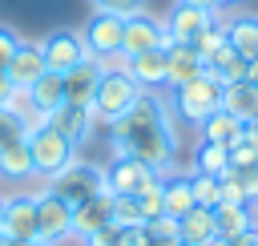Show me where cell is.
<instances>
[{"label": "cell", "mask_w": 258, "mask_h": 246, "mask_svg": "<svg viewBox=\"0 0 258 246\" xmlns=\"http://www.w3.org/2000/svg\"><path fill=\"white\" fill-rule=\"evenodd\" d=\"M113 129V153L137 157L153 169H169L173 161V125H169V105L157 93H141L133 109L109 125Z\"/></svg>", "instance_id": "6da1fadb"}, {"label": "cell", "mask_w": 258, "mask_h": 246, "mask_svg": "<svg viewBox=\"0 0 258 246\" xmlns=\"http://www.w3.org/2000/svg\"><path fill=\"white\" fill-rule=\"evenodd\" d=\"M141 93H145V89H141L121 65H105L101 77H97V89H93V117L105 121V125H113V121H121V117L133 109V101H137Z\"/></svg>", "instance_id": "7a4b0ae2"}, {"label": "cell", "mask_w": 258, "mask_h": 246, "mask_svg": "<svg viewBox=\"0 0 258 246\" xmlns=\"http://www.w3.org/2000/svg\"><path fill=\"white\" fill-rule=\"evenodd\" d=\"M173 93V101H169V109L185 121V125H202L218 105H222V81L206 69L202 77H194V81H185V85H177V89H169Z\"/></svg>", "instance_id": "3957f363"}, {"label": "cell", "mask_w": 258, "mask_h": 246, "mask_svg": "<svg viewBox=\"0 0 258 246\" xmlns=\"http://www.w3.org/2000/svg\"><path fill=\"white\" fill-rule=\"evenodd\" d=\"M28 157H32V177H52V173H60L73 157H77V145L60 133V129H52L48 121L44 125H36V129H28Z\"/></svg>", "instance_id": "277c9868"}, {"label": "cell", "mask_w": 258, "mask_h": 246, "mask_svg": "<svg viewBox=\"0 0 258 246\" xmlns=\"http://www.w3.org/2000/svg\"><path fill=\"white\" fill-rule=\"evenodd\" d=\"M44 190H52L56 198H64V202L77 210L81 202H89V198L105 194V169H101V165H93V161L73 157L60 173H52V177L44 181Z\"/></svg>", "instance_id": "5b68a950"}, {"label": "cell", "mask_w": 258, "mask_h": 246, "mask_svg": "<svg viewBox=\"0 0 258 246\" xmlns=\"http://www.w3.org/2000/svg\"><path fill=\"white\" fill-rule=\"evenodd\" d=\"M121 32H125V16L97 8V12L89 16V24H85L81 36H85L89 52H93L101 65H121V60H125V56H121Z\"/></svg>", "instance_id": "8992f818"}, {"label": "cell", "mask_w": 258, "mask_h": 246, "mask_svg": "<svg viewBox=\"0 0 258 246\" xmlns=\"http://www.w3.org/2000/svg\"><path fill=\"white\" fill-rule=\"evenodd\" d=\"M161 177H165V169L113 153V165H105V194H145V190L161 186Z\"/></svg>", "instance_id": "52a82bcc"}, {"label": "cell", "mask_w": 258, "mask_h": 246, "mask_svg": "<svg viewBox=\"0 0 258 246\" xmlns=\"http://www.w3.org/2000/svg\"><path fill=\"white\" fill-rule=\"evenodd\" d=\"M0 234L12 246H32L36 242V194H4Z\"/></svg>", "instance_id": "ba28073f"}, {"label": "cell", "mask_w": 258, "mask_h": 246, "mask_svg": "<svg viewBox=\"0 0 258 246\" xmlns=\"http://www.w3.org/2000/svg\"><path fill=\"white\" fill-rule=\"evenodd\" d=\"M169 44V32H165V20L149 16L145 8L125 16V32H121V56H137V52H149V48H165Z\"/></svg>", "instance_id": "9c48e42d"}, {"label": "cell", "mask_w": 258, "mask_h": 246, "mask_svg": "<svg viewBox=\"0 0 258 246\" xmlns=\"http://www.w3.org/2000/svg\"><path fill=\"white\" fill-rule=\"evenodd\" d=\"M40 52H44L48 73H69V69H77L81 60L93 56L89 44H85V36L73 32V28H56V32H48V36L40 40Z\"/></svg>", "instance_id": "30bf717a"}, {"label": "cell", "mask_w": 258, "mask_h": 246, "mask_svg": "<svg viewBox=\"0 0 258 246\" xmlns=\"http://www.w3.org/2000/svg\"><path fill=\"white\" fill-rule=\"evenodd\" d=\"M64 234H73V206L56 198L52 190H40L36 194V242L48 246Z\"/></svg>", "instance_id": "8fae6325"}, {"label": "cell", "mask_w": 258, "mask_h": 246, "mask_svg": "<svg viewBox=\"0 0 258 246\" xmlns=\"http://www.w3.org/2000/svg\"><path fill=\"white\" fill-rule=\"evenodd\" d=\"M121 69L145 89V93H161L169 89V65H165V48H149V52H137V56H125Z\"/></svg>", "instance_id": "7c38bea8"}, {"label": "cell", "mask_w": 258, "mask_h": 246, "mask_svg": "<svg viewBox=\"0 0 258 246\" xmlns=\"http://www.w3.org/2000/svg\"><path fill=\"white\" fill-rule=\"evenodd\" d=\"M48 73V65H44V52H40V44H28V40H20V48H16V56L8 60V69H4V77L12 81V89H32L40 77Z\"/></svg>", "instance_id": "4fadbf2b"}, {"label": "cell", "mask_w": 258, "mask_h": 246, "mask_svg": "<svg viewBox=\"0 0 258 246\" xmlns=\"http://www.w3.org/2000/svg\"><path fill=\"white\" fill-rule=\"evenodd\" d=\"M214 24V12L210 8H189V4H173V12L165 16V32H169V40H177V44H189L198 32H206Z\"/></svg>", "instance_id": "5bb4252c"}, {"label": "cell", "mask_w": 258, "mask_h": 246, "mask_svg": "<svg viewBox=\"0 0 258 246\" xmlns=\"http://www.w3.org/2000/svg\"><path fill=\"white\" fill-rule=\"evenodd\" d=\"M93 121H97V117H93V109H89V105H73V101H60V105L48 113V125H52V129H60L73 145H81V141L89 137Z\"/></svg>", "instance_id": "9a60e30c"}, {"label": "cell", "mask_w": 258, "mask_h": 246, "mask_svg": "<svg viewBox=\"0 0 258 246\" xmlns=\"http://www.w3.org/2000/svg\"><path fill=\"white\" fill-rule=\"evenodd\" d=\"M101 69H105V65H101L97 56H89V60H81L77 69L60 73V77H64V101H73V105H89V109H93V89H97Z\"/></svg>", "instance_id": "2e32d148"}, {"label": "cell", "mask_w": 258, "mask_h": 246, "mask_svg": "<svg viewBox=\"0 0 258 246\" xmlns=\"http://www.w3.org/2000/svg\"><path fill=\"white\" fill-rule=\"evenodd\" d=\"M165 65H169V89H177V85H185V81L206 73V65L194 52V44H177V40L165 44Z\"/></svg>", "instance_id": "e0dca14e"}, {"label": "cell", "mask_w": 258, "mask_h": 246, "mask_svg": "<svg viewBox=\"0 0 258 246\" xmlns=\"http://www.w3.org/2000/svg\"><path fill=\"white\" fill-rule=\"evenodd\" d=\"M222 109H226V113H234L242 125L258 121V85H254V81L222 85Z\"/></svg>", "instance_id": "ac0fdd59"}, {"label": "cell", "mask_w": 258, "mask_h": 246, "mask_svg": "<svg viewBox=\"0 0 258 246\" xmlns=\"http://www.w3.org/2000/svg\"><path fill=\"white\" fill-rule=\"evenodd\" d=\"M198 202H194V190H189V173H165L161 177V214H169V218H181V214H189Z\"/></svg>", "instance_id": "d6986e66"}, {"label": "cell", "mask_w": 258, "mask_h": 246, "mask_svg": "<svg viewBox=\"0 0 258 246\" xmlns=\"http://www.w3.org/2000/svg\"><path fill=\"white\" fill-rule=\"evenodd\" d=\"M254 226V210H250V202H222V206H214V234L218 238H238V234H246Z\"/></svg>", "instance_id": "ffe728a7"}, {"label": "cell", "mask_w": 258, "mask_h": 246, "mask_svg": "<svg viewBox=\"0 0 258 246\" xmlns=\"http://www.w3.org/2000/svg\"><path fill=\"white\" fill-rule=\"evenodd\" d=\"M226 40H230V48H234L238 56L254 60V56H258V16L242 12V16L226 20Z\"/></svg>", "instance_id": "44dd1931"}, {"label": "cell", "mask_w": 258, "mask_h": 246, "mask_svg": "<svg viewBox=\"0 0 258 246\" xmlns=\"http://www.w3.org/2000/svg\"><path fill=\"white\" fill-rule=\"evenodd\" d=\"M189 161H194L189 169H198V173H214V177L230 173V149H226L222 141H210V137H198Z\"/></svg>", "instance_id": "7402d4cb"}, {"label": "cell", "mask_w": 258, "mask_h": 246, "mask_svg": "<svg viewBox=\"0 0 258 246\" xmlns=\"http://www.w3.org/2000/svg\"><path fill=\"white\" fill-rule=\"evenodd\" d=\"M113 222V214H109V194H97V198H89V202H81L77 210H73V234H93V230H101V226H109Z\"/></svg>", "instance_id": "603a6c76"}, {"label": "cell", "mask_w": 258, "mask_h": 246, "mask_svg": "<svg viewBox=\"0 0 258 246\" xmlns=\"http://www.w3.org/2000/svg\"><path fill=\"white\" fill-rule=\"evenodd\" d=\"M177 230H181V242H194V246H210L218 234H214V210L210 206H194L189 214L177 218Z\"/></svg>", "instance_id": "cb8c5ba5"}, {"label": "cell", "mask_w": 258, "mask_h": 246, "mask_svg": "<svg viewBox=\"0 0 258 246\" xmlns=\"http://www.w3.org/2000/svg\"><path fill=\"white\" fill-rule=\"evenodd\" d=\"M0 177H8V181H24V177H32L28 137H16V141L0 145Z\"/></svg>", "instance_id": "d4e9b609"}, {"label": "cell", "mask_w": 258, "mask_h": 246, "mask_svg": "<svg viewBox=\"0 0 258 246\" xmlns=\"http://www.w3.org/2000/svg\"><path fill=\"white\" fill-rule=\"evenodd\" d=\"M24 93H28V101L48 117V113L64 101V77H60V73H44V77H40L32 89H24Z\"/></svg>", "instance_id": "484cf974"}, {"label": "cell", "mask_w": 258, "mask_h": 246, "mask_svg": "<svg viewBox=\"0 0 258 246\" xmlns=\"http://www.w3.org/2000/svg\"><path fill=\"white\" fill-rule=\"evenodd\" d=\"M238 133H242V121H238L234 113H226L222 105H218V109L198 125V137H210V141H222V145H230Z\"/></svg>", "instance_id": "4316f807"}, {"label": "cell", "mask_w": 258, "mask_h": 246, "mask_svg": "<svg viewBox=\"0 0 258 246\" xmlns=\"http://www.w3.org/2000/svg\"><path fill=\"white\" fill-rule=\"evenodd\" d=\"M226 149H230V169L258 165V129H254V125H242V133H238Z\"/></svg>", "instance_id": "83f0119b"}, {"label": "cell", "mask_w": 258, "mask_h": 246, "mask_svg": "<svg viewBox=\"0 0 258 246\" xmlns=\"http://www.w3.org/2000/svg\"><path fill=\"white\" fill-rule=\"evenodd\" d=\"M109 214H113V226H145L137 194H109Z\"/></svg>", "instance_id": "f1b7e54d"}, {"label": "cell", "mask_w": 258, "mask_h": 246, "mask_svg": "<svg viewBox=\"0 0 258 246\" xmlns=\"http://www.w3.org/2000/svg\"><path fill=\"white\" fill-rule=\"evenodd\" d=\"M189 44H194V52L202 56V65H210V60H214V56L230 44V40H226V24H218V20H214V24H210L206 32H198Z\"/></svg>", "instance_id": "f546056e"}, {"label": "cell", "mask_w": 258, "mask_h": 246, "mask_svg": "<svg viewBox=\"0 0 258 246\" xmlns=\"http://www.w3.org/2000/svg\"><path fill=\"white\" fill-rule=\"evenodd\" d=\"M145 234H149V246H177V242H181L177 218H169V214L149 218V222H145Z\"/></svg>", "instance_id": "4dcf8cb0"}, {"label": "cell", "mask_w": 258, "mask_h": 246, "mask_svg": "<svg viewBox=\"0 0 258 246\" xmlns=\"http://www.w3.org/2000/svg\"><path fill=\"white\" fill-rule=\"evenodd\" d=\"M189 190H194V202L198 206H218V177L214 173H198V169H189Z\"/></svg>", "instance_id": "1f68e13d"}, {"label": "cell", "mask_w": 258, "mask_h": 246, "mask_svg": "<svg viewBox=\"0 0 258 246\" xmlns=\"http://www.w3.org/2000/svg\"><path fill=\"white\" fill-rule=\"evenodd\" d=\"M246 194V202H258V165H242V169H230Z\"/></svg>", "instance_id": "d6a6232c"}, {"label": "cell", "mask_w": 258, "mask_h": 246, "mask_svg": "<svg viewBox=\"0 0 258 246\" xmlns=\"http://www.w3.org/2000/svg\"><path fill=\"white\" fill-rule=\"evenodd\" d=\"M85 246H121V226H101L93 234H85Z\"/></svg>", "instance_id": "836d02e7"}, {"label": "cell", "mask_w": 258, "mask_h": 246, "mask_svg": "<svg viewBox=\"0 0 258 246\" xmlns=\"http://www.w3.org/2000/svg\"><path fill=\"white\" fill-rule=\"evenodd\" d=\"M16 137H28V129H24L8 109H0V145H8V141H16Z\"/></svg>", "instance_id": "e575fe53"}, {"label": "cell", "mask_w": 258, "mask_h": 246, "mask_svg": "<svg viewBox=\"0 0 258 246\" xmlns=\"http://www.w3.org/2000/svg\"><path fill=\"white\" fill-rule=\"evenodd\" d=\"M16 48H20V36H16L8 24H0V73L8 69V60L16 56Z\"/></svg>", "instance_id": "d590c367"}, {"label": "cell", "mask_w": 258, "mask_h": 246, "mask_svg": "<svg viewBox=\"0 0 258 246\" xmlns=\"http://www.w3.org/2000/svg\"><path fill=\"white\" fill-rule=\"evenodd\" d=\"M93 4L105 8V12H117V16H133V12L145 8V0H93Z\"/></svg>", "instance_id": "8d00e7d4"}, {"label": "cell", "mask_w": 258, "mask_h": 246, "mask_svg": "<svg viewBox=\"0 0 258 246\" xmlns=\"http://www.w3.org/2000/svg\"><path fill=\"white\" fill-rule=\"evenodd\" d=\"M137 202H141V214H145V222H149V218H157V214H161V186H153V190L137 194Z\"/></svg>", "instance_id": "74e56055"}, {"label": "cell", "mask_w": 258, "mask_h": 246, "mask_svg": "<svg viewBox=\"0 0 258 246\" xmlns=\"http://www.w3.org/2000/svg\"><path fill=\"white\" fill-rule=\"evenodd\" d=\"M121 246H149L145 226H121Z\"/></svg>", "instance_id": "f35d334b"}, {"label": "cell", "mask_w": 258, "mask_h": 246, "mask_svg": "<svg viewBox=\"0 0 258 246\" xmlns=\"http://www.w3.org/2000/svg\"><path fill=\"white\" fill-rule=\"evenodd\" d=\"M12 93H16V89H12V81H8L4 73H0V109H8V101H12Z\"/></svg>", "instance_id": "ab89813d"}, {"label": "cell", "mask_w": 258, "mask_h": 246, "mask_svg": "<svg viewBox=\"0 0 258 246\" xmlns=\"http://www.w3.org/2000/svg\"><path fill=\"white\" fill-rule=\"evenodd\" d=\"M234 246H258V226H250L246 234H238V238H234Z\"/></svg>", "instance_id": "60d3db41"}, {"label": "cell", "mask_w": 258, "mask_h": 246, "mask_svg": "<svg viewBox=\"0 0 258 246\" xmlns=\"http://www.w3.org/2000/svg\"><path fill=\"white\" fill-rule=\"evenodd\" d=\"M177 4H189V8H222V0H177Z\"/></svg>", "instance_id": "b9f144b4"}, {"label": "cell", "mask_w": 258, "mask_h": 246, "mask_svg": "<svg viewBox=\"0 0 258 246\" xmlns=\"http://www.w3.org/2000/svg\"><path fill=\"white\" fill-rule=\"evenodd\" d=\"M210 246H234V238H214Z\"/></svg>", "instance_id": "7bdbcfd3"}, {"label": "cell", "mask_w": 258, "mask_h": 246, "mask_svg": "<svg viewBox=\"0 0 258 246\" xmlns=\"http://www.w3.org/2000/svg\"><path fill=\"white\" fill-rule=\"evenodd\" d=\"M0 222H4V194H0Z\"/></svg>", "instance_id": "ee69618b"}, {"label": "cell", "mask_w": 258, "mask_h": 246, "mask_svg": "<svg viewBox=\"0 0 258 246\" xmlns=\"http://www.w3.org/2000/svg\"><path fill=\"white\" fill-rule=\"evenodd\" d=\"M0 246H12V242H8V238H4V234H0Z\"/></svg>", "instance_id": "f6af8a7d"}, {"label": "cell", "mask_w": 258, "mask_h": 246, "mask_svg": "<svg viewBox=\"0 0 258 246\" xmlns=\"http://www.w3.org/2000/svg\"><path fill=\"white\" fill-rule=\"evenodd\" d=\"M222 4H242V0H222Z\"/></svg>", "instance_id": "bcb514c9"}, {"label": "cell", "mask_w": 258, "mask_h": 246, "mask_svg": "<svg viewBox=\"0 0 258 246\" xmlns=\"http://www.w3.org/2000/svg\"><path fill=\"white\" fill-rule=\"evenodd\" d=\"M177 246H194V242H177Z\"/></svg>", "instance_id": "7dc6e473"}, {"label": "cell", "mask_w": 258, "mask_h": 246, "mask_svg": "<svg viewBox=\"0 0 258 246\" xmlns=\"http://www.w3.org/2000/svg\"><path fill=\"white\" fill-rule=\"evenodd\" d=\"M250 206H254V210H258V202H250Z\"/></svg>", "instance_id": "c3c4849f"}, {"label": "cell", "mask_w": 258, "mask_h": 246, "mask_svg": "<svg viewBox=\"0 0 258 246\" xmlns=\"http://www.w3.org/2000/svg\"><path fill=\"white\" fill-rule=\"evenodd\" d=\"M250 125H254V129H258V121H250Z\"/></svg>", "instance_id": "681fc988"}]
</instances>
